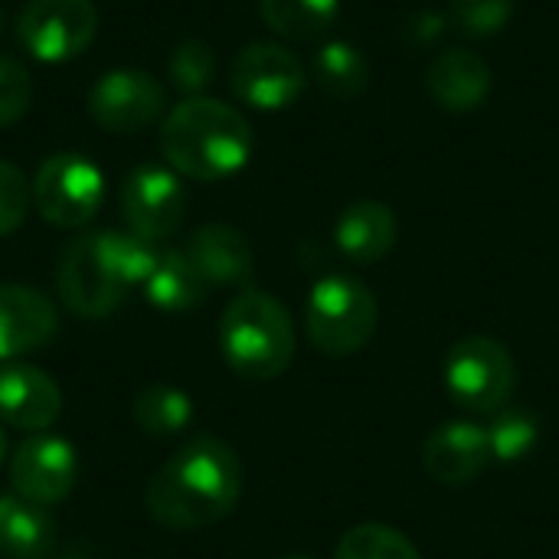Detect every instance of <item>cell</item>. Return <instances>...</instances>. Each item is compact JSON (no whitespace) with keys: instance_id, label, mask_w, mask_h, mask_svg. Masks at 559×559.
Returning a JSON list of instances; mask_svg holds the SVG:
<instances>
[{"instance_id":"52a82bcc","label":"cell","mask_w":559,"mask_h":559,"mask_svg":"<svg viewBox=\"0 0 559 559\" xmlns=\"http://www.w3.org/2000/svg\"><path fill=\"white\" fill-rule=\"evenodd\" d=\"M105 200L102 170L72 151L52 154L39 164L33 177V203L39 216L59 229L85 226Z\"/></svg>"},{"instance_id":"7402d4cb","label":"cell","mask_w":559,"mask_h":559,"mask_svg":"<svg viewBox=\"0 0 559 559\" xmlns=\"http://www.w3.org/2000/svg\"><path fill=\"white\" fill-rule=\"evenodd\" d=\"M259 13L278 36L308 43L334 26L341 0H259Z\"/></svg>"},{"instance_id":"8992f818","label":"cell","mask_w":559,"mask_h":559,"mask_svg":"<svg viewBox=\"0 0 559 559\" xmlns=\"http://www.w3.org/2000/svg\"><path fill=\"white\" fill-rule=\"evenodd\" d=\"M518 383V367L511 350L495 337H465L449 350L445 360V390L449 396L478 416L508 409Z\"/></svg>"},{"instance_id":"ac0fdd59","label":"cell","mask_w":559,"mask_h":559,"mask_svg":"<svg viewBox=\"0 0 559 559\" xmlns=\"http://www.w3.org/2000/svg\"><path fill=\"white\" fill-rule=\"evenodd\" d=\"M396 236H400L396 213L380 200L350 203L334 226L337 249L357 265H373L386 259L396 246Z\"/></svg>"},{"instance_id":"d4e9b609","label":"cell","mask_w":559,"mask_h":559,"mask_svg":"<svg viewBox=\"0 0 559 559\" xmlns=\"http://www.w3.org/2000/svg\"><path fill=\"white\" fill-rule=\"evenodd\" d=\"M537 436H540V423H537L534 413H527V409H501L498 419L488 429L491 459L521 462L537 445Z\"/></svg>"},{"instance_id":"e0dca14e","label":"cell","mask_w":559,"mask_h":559,"mask_svg":"<svg viewBox=\"0 0 559 559\" xmlns=\"http://www.w3.org/2000/svg\"><path fill=\"white\" fill-rule=\"evenodd\" d=\"M190 262L197 265V272L203 275V282L210 288H223V285H246L252 278L255 259H252V246L249 239L226 223H206L200 226L187 249Z\"/></svg>"},{"instance_id":"8fae6325","label":"cell","mask_w":559,"mask_h":559,"mask_svg":"<svg viewBox=\"0 0 559 559\" xmlns=\"http://www.w3.org/2000/svg\"><path fill=\"white\" fill-rule=\"evenodd\" d=\"M75 475H79L75 449L59 436L33 432L29 439H23L16 445V452L10 459L13 491L43 508L69 498V491L75 488Z\"/></svg>"},{"instance_id":"6da1fadb","label":"cell","mask_w":559,"mask_h":559,"mask_svg":"<svg viewBox=\"0 0 559 559\" xmlns=\"http://www.w3.org/2000/svg\"><path fill=\"white\" fill-rule=\"evenodd\" d=\"M242 495L236 452L213 436H200L174 452L147 481L144 504L167 531H200L233 514Z\"/></svg>"},{"instance_id":"277c9868","label":"cell","mask_w":559,"mask_h":559,"mask_svg":"<svg viewBox=\"0 0 559 559\" xmlns=\"http://www.w3.org/2000/svg\"><path fill=\"white\" fill-rule=\"evenodd\" d=\"M219 350L229 370L246 380L282 377L295 357V324L288 308L269 292H239L223 311Z\"/></svg>"},{"instance_id":"d6a6232c","label":"cell","mask_w":559,"mask_h":559,"mask_svg":"<svg viewBox=\"0 0 559 559\" xmlns=\"http://www.w3.org/2000/svg\"><path fill=\"white\" fill-rule=\"evenodd\" d=\"M0 26H3V13H0Z\"/></svg>"},{"instance_id":"4fadbf2b","label":"cell","mask_w":559,"mask_h":559,"mask_svg":"<svg viewBox=\"0 0 559 559\" xmlns=\"http://www.w3.org/2000/svg\"><path fill=\"white\" fill-rule=\"evenodd\" d=\"M52 301L29 285H0V360L39 350L56 334Z\"/></svg>"},{"instance_id":"1f68e13d","label":"cell","mask_w":559,"mask_h":559,"mask_svg":"<svg viewBox=\"0 0 559 559\" xmlns=\"http://www.w3.org/2000/svg\"><path fill=\"white\" fill-rule=\"evenodd\" d=\"M282 559H314V557H305V554H298V557H282Z\"/></svg>"},{"instance_id":"7c38bea8","label":"cell","mask_w":559,"mask_h":559,"mask_svg":"<svg viewBox=\"0 0 559 559\" xmlns=\"http://www.w3.org/2000/svg\"><path fill=\"white\" fill-rule=\"evenodd\" d=\"M121 213L131 233L160 242L177 233L183 219V187L180 177L157 164H141L128 174L121 187Z\"/></svg>"},{"instance_id":"f1b7e54d","label":"cell","mask_w":559,"mask_h":559,"mask_svg":"<svg viewBox=\"0 0 559 559\" xmlns=\"http://www.w3.org/2000/svg\"><path fill=\"white\" fill-rule=\"evenodd\" d=\"M29 183L23 177V170L10 160H0V239L16 233L20 223L26 219L29 210Z\"/></svg>"},{"instance_id":"7a4b0ae2","label":"cell","mask_w":559,"mask_h":559,"mask_svg":"<svg viewBox=\"0 0 559 559\" xmlns=\"http://www.w3.org/2000/svg\"><path fill=\"white\" fill-rule=\"evenodd\" d=\"M160 259L157 242L138 233H85L72 239L56 265V288L69 311L79 318H108L128 295L144 285Z\"/></svg>"},{"instance_id":"4dcf8cb0","label":"cell","mask_w":559,"mask_h":559,"mask_svg":"<svg viewBox=\"0 0 559 559\" xmlns=\"http://www.w3.org/2000/svg\"><path fill=\"white\" fill-rule=\"evenodd\" d=\"M3 455H7V436H3V429H0V462H3Z\"/></svg>"},{"instance_id":"603a6c76","label":"cell","mask_w":559,"mask_h":559,"mask_svg":"<svg viewBox=\"0 0 559 559\" xmlns=\"http://www.w3.org/2000/svg\"><path fill=\"white\" fill-rule=\"evenodd\" d=\"M131 413H134V423L141 426V432L167 439V436H177L190 426L193 403L183 390L167 386V383H154L134 396Z\"/></svg>"},{"instance_id":"9a60e30c","label":"cell","mask_w":559,"mask_h":559,"mask_svg":"<svg viewBox=\"0 0 559 559\" xmlns=\"http://www.w3.org/2000/svg\"><path fill=\"white\" fill-rule=\"evenodd\" d=\"M491 66L472 49H442L426 69L432 102L455 115L481 108L491 95Z\"/></svg>"},{"instance_id":"3957f363","label":"cell","mask_w":559,"mask_h":559,"mask_svg":"<svg viewBox=\"0 0 559 559\" xmlns=\"http://www.w3.org/2000/svg\"><path fill=\"white\" fill-rule=\"evenodd\" d=\"M160 154L174 174L190 180H226L252 154V124L226 102L193 95L167 111L160 124Z\"/></svg>"},{"instance_id":"5b68a950","label":"cell","mask_w":559,"mask_h":559,"mask_svg":"<svg viewBox=\"0 0 559 559\" xmlns=\"http://www.w3.org/2000/svg\"><path fill=\"white\" fill-rule=\"evenodd\" d=\"M380 321L373 292L350 275L321 278L305 305L308 341L328 357H350L367 347Z\"/></svg>"},{"instance_id":"5bb4252c","label":"cell","mask_w":559,"mask_h":559,"mask_svg":"<svg viewBox=\"0 0 559 559\" xmlns=\"http://www.w3.org/2000/svg\"><path fill=\"white\" fill-rule=\"evenodd\" d=\"M59 413L62 393L52 377L23 364L0 370V423L23 432H43L59 419Z\"/></svg>"},{"instance_id":"ba28073f","label":"cell","mask_w":559,"mask_h":559,"mask_svg":"<svg viewBox=\"0 0 559 559\" xmlns=\"http://www.w3.org/2000/svg\"><path fill=\"white\" fill-rule=\"evenodd\" d=\"M98 33L92 0H26L16 16V39L39 62H69L82 56Z\"/></svg>"},{"instance_id":"ffe728a7","label":"cell","mask_w":559,"mask_h":559,"mask_svg":"<svg viewBox=\"0 0 559 559\" xmlns=\"http://www.w3.org/2000/svg\"><path fill=\"white\" fill-rule=\"evenodd\" d=\"M141 288H144V298L160 311H190L210 292V285L190 262V255L177 252V249L160 252L154 272L147 275V282Z\"/></svg>"},{"instance_id":"9c48e42d","label":"cell","mask_w":559,"mask_h":559,"mask_svg":"<svg viewBox=\"0 0 559 559\" xmlns=\"http://www.w3.org/2000/svg\"><path fill=\"white\" fill-rule=\"evenodd\" d=\"M305 85V62L282 43H249L236 52L229 69L233 95L259 111H278L295 105Z\"/></svg>"},{"instance_id":"d6986e66","label":"cell","mask_w":559,"mask_h":559,"mask_svg":"<svg viewBox=\"0 0 559 559\" xmlns=\"http://www.w3.org/2000/svg\"><path fill=\"white\" fill-rule=\"evenodd\" d=\"M56 540V524L43 511L20 495L0 498V559H43L49 557Z\"/></svg>"},{"instance_id":"2e32d148","label":"cell","mask_w":559,"mask_h":559,"mask_svg":"<svg viewBox=\"0 0 559 559\" xmlns=\"http://www.w3.org/2000/svg\"><path fill=\"white\" fill-rule=\"evenodd\" d=\"M491 462L488 429L475 423H445L426 442V468L442 485H468Z\"/></svg>"},{"instance_id":"30bf717a","label":"cell","mask_w":559,"mask_h":559,"mask_svg":"<svg viewBox=\"0 0 559 559\" xmlns=\"http://www.w3.org/2000/svg\"><path fill=\"white\" fill-rule=\"evenodd\" d=\"M164 85L144 69H111L88 92V115L108 134H138L164 115Z\"/></svg>"},{"instance_id":"83f0119b","label":"cell","mask_w":559,"mask_h":559,"mask_svg":"<svg viewBox=\"0 0 559 559\" xmlns=\"http://www.w3.org/2000/svg\"><path fill=\"white\" fill-rule=\"evenodd\" d=\"M33 102V82L23 62L0 56V128L16 124Z\"/></svg>"},{"instance_id":"cb8c5ba5","label":"cell","mask_w":559,"mask_h":559,"mask_svg":"<svg viewBox=\"0 0 559 559\" xmlns=\"http://www.w3.org/2000/svg\"><path fill=\"white\" fill-rule=\"evenodd\" d=\"M334 559H423L416 544L390 524H357L350 527Z\"/></svg>"},{"instance_id":"f546056e","label":"cell","mask_w":559,"mask_h":559,"mask_svg":"<svg viewBox=\"0 0 559 559\" xmlns=\"http://www.w3.org/2000/svg\"><path fill=\"white\" fill-rule=\"evenodd\" d=\"M445 29V16L439 13H419L416 20L406 23V33L416 39V43H436Z\"/></svg>"},{"instance_id":"44dd1931","label":"cell","mask_w":559,"mask_h":559,"mask_svg":"<svg viewBox=\"0 0 559 559\" xmlns=\"http://www.w3.org/2000/svg\"><path fill=\"white\" fill-rule=\"evenodd\" d=\"M314 82L337 102H354L370 85V59L347 39H331L314 52Z\"/></svg>"},{"instance_id":"484cf974","label":"cell","mask_w":559,"mask_h":559,"mask_svg":"<svg viewBox=\"0 0 559 559\" xmlns=\"http://www.w3.org/2000/svg\"><path fill=\"white\" fill-rule=\"evenodd\" d=\"M167 72H170V82L193 98L213 82L216 56L203 39H183L180 46H174V52L167 59Z\"/></svg>"},{"instance_id":"4316f807","label":"cell","mask_w":559,"mask_h":559,"mask_svg":"<svg viewBox=\"0 0 559 559\" xmlns=\"http://www.w3.org/2000/svg\"><path fill=\"white\" fill-rule=\"evenodd\" d=\"M514 16V0H452V20L468 36H495Z\"/></svg>"}]
</instances>
